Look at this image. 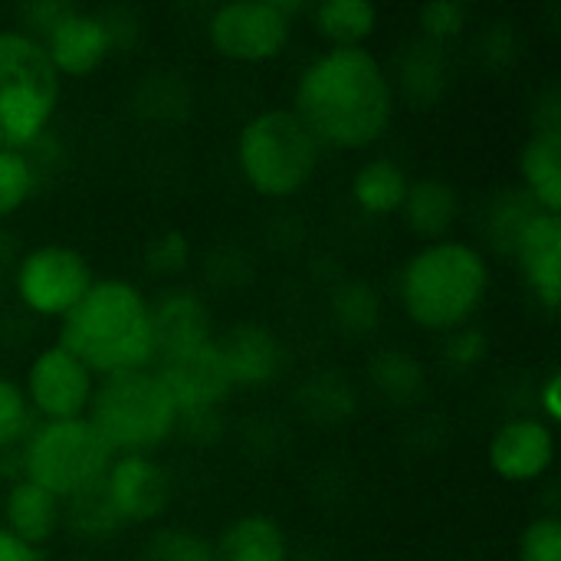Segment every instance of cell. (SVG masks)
<instances>
[{"label": "cell", "instance_id": "5", "mask_svg": "<svg viewBox=\"0 0 561 561\" xmlns=\"http://www.w3.org/2000/svg\"><path fill=\"white\" fill-rule=\"evenodd\" d=\"M59 105L62 79L39 39L20 26H0V148H36L53 128Z\"/></svg>", "mask_w": 561, "mask_h": 561}, {"label": "cell", "instance_id": "26", "mask_svg": "<svg viewBox=\"0 0 561 561\" xmlns=\"http://www.w3.org/2000/svg\"><path fill=\"white\" fill-rule=\"evenodd\" d=\"M33 427H36V414L30 411L20 381L0 375V454H16Z\"/></svg>", "mask_w": 561, "mask_h": 561}, {"label": "cell", "instance_id": "23", "mask_svg": "<svg viewBox=\"0 0 561 561\" xmlns=\"http://www.w3.org/2000/svg\"><path fill=\"white\" fill-rule=\"evenodd\" d=\"M312 26L329 46H368L378 30V7L368 0H322L309 7Z\"/></svg>", "mask_w": 561, "mask_h": 561}, {"label": "cell", "instance_id": "8", "mask_svg": "<svg viewBox=\"0 0 561 561\" xmlns=\"http://www.w3.org/2000/svg\"><path fill=\"white\" fill-rule=\"evenodd\" d=\"M23 26L49 56L59 79L95 76L118 46V26L108 13L82 10L69 0H36L23 7Z\"/></svg>", "mask_w": 561, "mask_h": 561}, {"label": "cell", "instance_id": "1", "mask_svg": "<svg viewBox=\"0 0 561 561\" xmlns=\"http://www.w3.org/2000/svg\"><path fill=\"white\" fill-rule=\"evenodd\" d=\"M289 108L322 151H368L394 125L398 85L368 46H325L299 69Z\"/></svg>", "mask_w": 561, "mask_h": 561}, {"label": "cell", "instance_id": "11", "mask_svg": "<svg viewBox=\"0 0 561 561\" xmlns=\"http://www.w3.org/2000/svg\"><path fill=\"white\" fill-rule=\"evenodd\" d=\"M20 388L39 421H76L89 414L99 378L59 342H49L30 358Z\"/></svg>", "mask_w": 561, "mask_h": 561}, {"label": "cell", "instance_id": "7", "mask_svg": "<svg viewBox=\"0 0 561 561\" xmlns=\"http://www.w3.org/2000/svg\"><path fill=\"white\" fill-rule=\"evenodd\" d=\"M112 457L115 454L105 447L89 417L36 421V427L16 450V477L69 503L102 483Z\"/></svg>", "mask_w": 561, "mask_h": 561}, {"label": "cell", "instance_id": "25", "mask_svg": "<svg viewBox=\"0 0 561 561\" xmlns=\"http://www.w3.org/2000/svg\"><path fill=\"white\" fill-rule=\"evenodd\" d=\"M39 171L30 151L0 148V224L16 217L36 194Z\"/></svg>", "mask_w": 561, "mask_h": 561}, {"label": "cell", "instance_id": "28", "mask_svg": "<svg viewBox=\"0 0 561 561\" xmlns=\"http://www.w3.org/2000/svg\"><path fill=\"white\" fill-rule=\"evenodd\" d=\"M141 561H214V542L191 529L164 526L151 533Z\"/></svg>", "mask_w": 561, "mask_h": 561}, {"label": "cell", "instance_id": "32", "mask_svg": "<svg viewBox=\"0 0 561 561\" xmlns=\"http://www.w3.org/2000/svg\"><path fill=\"white\" fill-rule=\"evenodd\" d=\"M191 256V243L181 230H164L154 237V243L148 247V266L154 273H181L187 266Z\"/></svg>", "mask_w": 561, "mask_h": 561}, {"label": "cell", "instance_id": "10", "mask_svg": "<svg viewBox=\"0 0 561 561\" xmlns=\"http://www.w3.org/2000/svg\"><path fill=\"white\" fill-rule=\"evenodd\" d=\"M95 283L92 263L69 243H36L13 270V293L20 306L36 319L59 322Z\"/></svg>", "mask_w": 561, "mask_h": 561}, {"label": "cell", "instance_id": "27", "mask_svg": "<svg viewBox=\"0 0 561 561\" xmlns=\"http://www.w3.org/2000/svg\"><path fill=\"white\" fill-rule=\"evenodd\" d=\"M62 526H69L82 539H105V536L122 529L115 523L112 510L105 506V496H102L99 486L76 496V500H69V503H62Z\"/></svg>", "mask_w": 561, "mask_h": 561}, {"label": "cell", "instance_id": "24", "mask_svg": "<svg viewBox=\"0 0 561 561\" xmlns=\"http://www.w3.org/2000/svg\"><path fill=\"white\" fill-rule=\"evenodd\" d=\"M371 381L375 388L394 401V404H411L424 394V368L417 358L404 352H381L371 362Z\"/></svg>", "mask_w": 561, "mask_h": 561}, {"label": "cell", "instance_id": "34", "mask_svg": "<svg viewBox=\"0 0 561 561\" xmlns=\"http://www.w3.org/2000/svg\"><path fill=\"white\" fill-rule=\"evenodd\" d=\"M536 404H539V414L546 424H559L561 421V375L559 371H549L546 381L539 385V394H536Z\"/></svg>", "mask_w": 561, "mask_h": 561}, {"label": "cell", "instance_id": "4", "mask_svg": "<svg viewBox=\"0 0 561 561\" xmlns=\"http://www.w3.org/2000/svg\"><path fill=\"white\" fill-rule=\"evenodd\" d=\"M243 184L266 201L299 197L322 164V145L293 108L273 105L250 115L233 145Z\"/></svg>", "mask_w": 561, "mask_h": 561}, {"label": "cell", "instance_id": "15", "mask_svg": "<svg viewBox=\"0 0 561 561\" xmlns=\"http://www.w3.org/2000/svg\"><path fill=\"white\" fill-rule=\"evenodd\" d=\"M513 260L533 299L556 316L561 302V217L536 210L513 240Z\"/></svg>", "mask_w": 561, "mask_h": 561}, {"label": "cell", "instance_id": "18", "mask_svg": "<svg viewBox=\"0 0 561 561\" xmlns=\"http://www.w3.org/2000/svg\"><path fill=\"white\" fill-rule=\"evenodd\" d=\"M401 217L421 243L447 240V237H454V224L460 217V194L440 174L411 178Z\"/></svg>", "mask_w": 561, "mask_h": 561}, {"label": "cell", "instance_id": "35", "mask_svg": "<svg viewBox=\"0 0 561 561\" xmlns=\"http://www.w3.org/2000/svg\"><path fill=\"white\" fill-rule=\"evenodd\" d=\"M0 561H43V549L16 539L7 526H0Z\"/></svg>", "mask_w": 561, "mask_h": 561}, {"label": "cell", "instance_id": "22", "mask_svg": "<svg viewBox=\"0 0 561 561\" xmlns=\"http://www.w3.org/2000/svg\"><path fill=\"white\" fill-rule=\"evenodd\" d=\"M523 194L546 214L561 217V128H536L519 148Z\"/></svg>", "mask_w": 561, "mask_h": 561}, {"label": "cell", "instance_id": "20", "mask_svg": "<svg viewBox=\"0 0 561 561\" xmlns=\"http://www.w3.org/2000/svg\"><path fill=\"white\" fill-rule=\"evenodd\" d=\"M214 561H289V536L270 513H240L214 539Z\"/></svg>", "mask_w": 561, "mask_h": 561}, {"label": "cell", "instance_id": "9", "mask_svg": "<svg viewBox=\"0 0 561 561\" xmlns=\"http://www.w3.org/2000/svg\"><path fill=\"white\" fill-rule=\"evenodd\" d=\"M302 13H309V3L230 0L210 10L204 33L220 59L237 66H266L289 49L296 16Z\"/></svg>", "mask_w": 561, "mask_h": 561}, {"label": "cell", "instance_id": "19", "mask_svg": "<svg viewBox=\"0 0 561 561\" xmlns=\"http://www.w3.org/2000/svg\"><path fill=\"white\" fill-rule=\"evenodd\" d=\"M16 539L46 549L62 529V500L30 480H13L3 493V523Z\"/></svg>", "mask_w": 561, "mask_h": 561}, {"label": "cell", "instance_id": "29", "mask_svg": "<svg viewBox=\"0 0 561 561\" xmlns=\"http://www.w3.org/2000/svg\"><path fill=\"white\" fill-rule=\"evenodd\" d=\"M332 309H335V319L342 322L345 332H371L378 325V319H381L378 296L365 283H345L335 293Z\"/></svg>", "mask_w": 561, "mask_h": 561}, {"label": "cell", "instance_id": "31", "mask_svg": "<svg viewBox=\"0 0 561 561\" xmlns=\"http://www.w3.org/2000/svg\"><path fill=\"white\" fill-rule=\"evenodd\" d=\"M417 23L424 30V39L434 46H444L457 39L467 23H470V7L467 3H424L417 10Z\"/></svg>", "mask_w": 561, "mask_h": 561}, {"label": "cell", "instance_id": "12", "mask_svg": "<svg viewBox=\"0 0 561 561\" xmlns=\"http://www.w3.org/2000/svg\"><path fill=\"white\" fill-rule=\"evenodd\" d=\"M151 371L164 385V391L174 401L181 421L184 417L217 414L230 401V394H233V381L227 375V365H224L217 339L207 342V345H197V348L158 358Z\"/></svg>", "mask_w": 561, "mask_h": 561}, {"label": "cell", "instance_id": "17", "mask_svg": "<svg viewBox=\"0 0 561 561\" xmlns=\"http://www.w3.org/2000/svg\"><path fill=\"white\" fill-rule=\"evenodd\" d=\"M151 322H154L158 358H168V355H178V352H187L217 339L210 309L194 289H164L158 299H151Z\"/></svg>", "mask_w": 561, "mask_h": 561}, {"label": "cell", "instance_id": "14", "mask_svg": "<svg viewBox=\"0 0 561 561\" xmlns=\"http://www.w3.org/2000/svg\"><path fill=\"white\" fill-rule=\"evenodd\" d=\"M559 457L556 427L536 414L506 417L486 444L490 470L510 486H533L542 483Z\"/></svg>", "mask_w": 561, "mask_h": 561}, {"label": "cell", "instance_id": "33", "mask_svg": "<svg viewBox=\"0 0 561 561\" xmlns=\"http://www.w3.org/2000/svg\"><path fill=\"white\" fill-rule=\"evenodd\" d=\"M483 355H486V335H483L480 329H473V325H467V329L447 335V342H444V358H447L450 365L473 368V365L483 362Z\"/></svg>", "mask_w": 561, "mask_h": 561}, {"label": "cell", "instance_id": "21", "mask_svg": "<svg viewBox=\"0 0 561 561\" xmlns=\"http://www.w3.org/2000/svg\"><path fill=\"white\" fill-rule=\"evenodd\" d=\"M408 187H411V174L404 171V164L391 154H371L365 158L355 174H352V184H348V194L355 201V207L368 217H378V220H388V217H398L401 207H404V197H408Z\"/></svg>", "mask_w": 561, "mask_h": 561}, {"label": "cell", "instance_id": "3", "mask_svg": "<svg viewBox=\"0 0 561 561\" xmlns=\"http://www.w3.org/2000/svg\"><path fill=\"white\" fill-rule=\"evenodd\" d=\"M404 319L431 335H454L480 316L493 289V266L483 247L447 237L421 243L398 270Z\"/></svg>", "mask_w": 561, "mask_h": 561}, {"label": "cell", "instance_id": "30", "mask_svg": "<svg viewBox=\"0 0 561 561\" xmlns=\"http://www.w3.org/2000/svg\"><path fill=\"white\" fill-rule=\"evenodd\" d=\"M516 561H561V519L559 516H536L526 523L519 546H516Z\"/></svg>", "mask_w": 561, "mask_h": 561}, {"label": "cell", "instance_id": "2", "mask_svg": "<svg viewBox=\"0 0 561 561\" xmlns=\"http://www.w3.org/2000/svg\"><path fill=\"white\" fill-rule=\"evenodd\" d=\"M56 342L99 381L154 368L151 296L125 276H95L85 296L56 322Z\"/></svg>", "mask_w": 561, "mask_h": 561}, {"label": "cell", "instance_id": "13", "mask_svg": "<svg viewBox=\"0 0 561 561\" xmlns=\"http://www.w3.org/2000/svg\"><path fill=\"white\" fill-rule=\"evenodd\" d=\"M99 490L122 529L154 526L171 506V477L158 463V457H148V454L112 457Z\"/></svg>", "mask_w": 561, "mask_h": 561}, {"label": "cell", "instance_id": "6", "mask_svg": "<svg viewBox=\"0 0 561 561\" xmlns=\"http://www.w3.org/2000/svg\"><path fill=\"white\" fill-rule=\"evenodd\" d=\"M85 417L115 457H154L181 431V414L151 368L102 378Z\"/></svg>", "mask_w": 561, "mask_h": 561}, {"label": "cell", "instance_id": "16", "mask_svg": "<svg viewBox=\"0 0 561 561\" xmlns=\"http://www.w3.org/2000/svg\"><path fill=\"white\" fill-rule=\"evenodd\" d=\"M227 375L237 388H266L283 375L286 365V352L283 342L273 329L260 325V322H237L233 329H227L224 335H217Z\"/></svg>", "mask_w": 561, "mask_h": 561}]
</instances>
